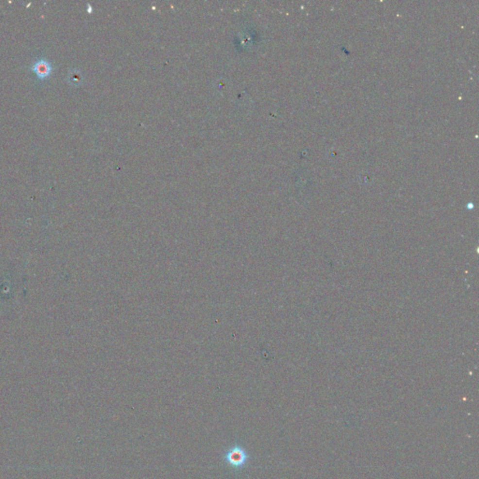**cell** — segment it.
<instances>
[{"label":"cell","mask_w":479,"mask_h":479,"mask_svg":"<svg viewBox=\"0 0 479 479\" xmlns=\"http://www.w3.org/2000/svg\"><path fill=\"white\" fill-rule=\"evenodd\" d=\"M224 458L227 464L236 470L242 469L249 461V455L240 445H234L228 449Z\"/></svg>","instance_id":"cell-1"},{"label":"cell","mask_w":479,"mask_h":479,"mask_svg":"<svg viewBox=\"0 0 479 479\" xmlns=\"http://www.w3.org/2000/svg\"><path fill=\"white\" fill-rule=\"evenodd\" d=\"M31 69L39 79H45L50 76L51 72L52 70V67L50 62H48L47 60L39 59L34 63Z\"/></svg>","instance_id":"cell-2"}]
</instances>
